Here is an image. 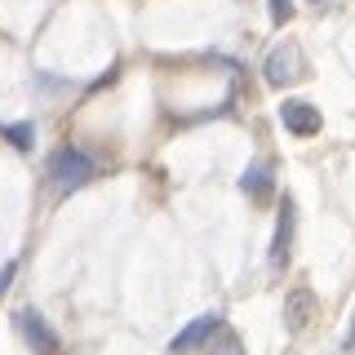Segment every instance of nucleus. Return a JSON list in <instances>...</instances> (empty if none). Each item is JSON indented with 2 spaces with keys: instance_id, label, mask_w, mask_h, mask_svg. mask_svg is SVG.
<instances>
[{
  "instance_id": "obj_4",
  "label": "nucleus",
  "mask_w": 355,
  "mask_h": 355,
  "mask_svg": "<svg viewBox=\"0 0 355 355\" xmlns=\"http://www.w3.org/2000/svg\"><path fill=\"white\" fill-rule=\"evenodd\" d=\"M222 333V311H205V315H196L191 324H187L182 333H173V342H169V351L173 355H187V351H200V347H209Z\"/></svg>"
},
{
  "instance_id": "obj_13",
  "label": "nucleus",
  "mask_w": 355,
  "mask_h": 355,
  "mask_svg": "<svg viewBox=\"0 0 355 355\" xmlns=\"http://www.w3.org/2000/svg\"><path fill=\"white\" fill-rule=\"evenodd\" d=\"M315 5H320V0H315Z\"/></svg>"
},
{
  "instance_id": "obj_8",
  "label": "nucleus",
  "mask_w": 355,
  "mask_h": 355,
  "mask_svg": "<svg viewBox=\"0 0 355 355\" xmlns=\"http://www.w3.org/2000/svg\"><path fill=\"white\" fill-rule=\"evenodd\" d=\"M240 191L249 196V200H271V191H275V182H271V164L266 160H253L249 169H244V178H240Z\"/></svg>"
},
{
  "instance_id": "obj_1",
  "label": "nucleus",
  "mask_w": 355,
  "mask_h": 355,
  "mask_svg": "<svg viewBox=\"0 0 355 355\" xmlns=\"http://www.w3.org/2000/svg\"><path fill=\"white\" fill-rule=\"evenodd\" d=\"M44 178H49V187L58 196H71V191H80V187H89L98 178V155L85 151V147H62V151L49 155Z\"/></svg>"
},
{
  "instance_id": "obj_9",
  "label": "nucleus",
  "mask_w": 355,
  "mask_h": 355,
  "mask_svg": "<svg viewBox=\"0 0 355 355\" xmlns=\"http://www.w3.org/2000/svg\"><path fill=\"white\" fill-rule=\"evenodd\" d=\"M0 133H5L18 151H31V142H36V125H31V120H22V125H5Z\"/></svg>"
},
{
  "instance_id": "obj_11",
  "label": "nucleus",
  "mask_w": 355,
  "mask_h": 355,
  "mask_svg": "<svg viewBox=\"0 0 355 355\" xmlns=\"http://www.w3.org/2000/svg\"><path fill=\"white\" fill-rule=\"evenodd\" d=\"M266 9H271V22H275V27H284V22L293 18V0H266Z\"/></svg>"
},
{
  "instance_id": "obj_12",
  "label": "nucleus",
  "mask_w": 355,
  "mask_h": 355,
  "mask_svg": "<svg viewBox=\"0 0 355 355\" xmlns=\"http://www.w3.org/2000/svg\"><path fill=\"white\" fill-rule=\"evenodd\" d=\"M14 275H18V262H5V271H0V293L9 288V280H14Z\"/></svg>"
},
{
  "instance_id": "obj_7",
  "label": "nucleus",
  "mask_w": 355,
  "mask_h": 355,
  "mask_svg": "<svg viewBox=\"0 0 355 355\" xmlns=\"http://www.w3.org/2000/svg\"><path fill=\"white\" fill-rule=\"evenodd\" d=\"M288 244H293V200L280 205V222H275V240H271V271L288 266Z\"/></svg>"
},
{
  "instance_id": "obj_6",
  "label": "nucleus",
  "mask_w": 355,
  "mask_h": 355,
  "mask_svg": "<svg viewBox=\"0 0 355 355\" xmlns=\"http://www.w3.org/2000/svg\"><path fill=\"white\" fill-rule=\"evenodd\" d=\"M315 311H320V297L311 293V288H293V293L284 297V329L288 333H302L311 320H315Z\"/></svg>"
},
{
  "instance_id": "obj_5",
  "label": "nucleus",
  "mask_w": 355,
  "mask_h": 355,
  "mask_svg": "<svg viewBox=\"0 0 355 355\" xmlns=\"http://www.w3.org/2000/svg\"><path fill=\"white\" fill-rule=\"evenodd\" d=\"M280 125L293 133V138H311V133H320V107L302 103V98H284V107H280Z\"/></svg>"
},
{
  "instance_id": "obj_2",
  "label": "nucleus",
  "mask_w": 355,
  "mask_h": 355,
  "mask_svg": "<svg viewBox=\"0 0 355 355\" xmlns=\"http://www.w3.org/2000/svg\"><path fill=\"white\" fill-rule=\"evenodd\" d=\"M297 76H302V49H297L293 40L271 44V53H266V62H262V80L271 89H284V85H293Z\"/></svg>"
},
{
  "instance_id": "obj_3",
  "label": "nucleus",
  "mask_w": 355,
  "mask_h": 355,
  "mask_svg": "<svg viewBox=\"0 0 355 355\" xmlns=\"http://www.w3.org/2000/svg\"><path fill=\"white\" fill-rule=\"evenodd\" d=\"M14 324H18V333H22V342H27L36 355H58V351H62V338L49 329V320H44L40 311L22 306L18 315H14Z\"/></svg>"
},
{
  "instance_id": "obj_10",
  "label": "nucleus",
  "mask_w": 355,
  "mask_h": 355,
  "mask_svg": "<svg viewBox=\"0 0 355 355\" xmlns=\"http://www.w3.org/2000/svg\"><path fill=\"white\" fill-rule=\"evenodd\" d=\"M209 355H240V342H236V333H227L222 329L214 342H209Z\"/></svg>"
}]
</instances>
